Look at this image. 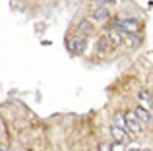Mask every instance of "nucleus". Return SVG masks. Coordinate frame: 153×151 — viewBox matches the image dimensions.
Masks as SVG:
<instances>
[{
    "instance_id": "1",
    "label": "nucleus",
    "mask_w": 153,
    "mask_h": 151,
    "mask_svg": "<svg viewBox=\"0 0 153 151\" xmlns=\"http://www.w3.org/2000/svg\"><path fill=\"white\" fill-rule=\"evenodd\" d=\"M114 29H118L120 33H130L136 35L142 31V23L134 18H124V19H116L114 21Z\"/></svg>"
},
{
    "instance_id": "2",
    "label": "nucleus",
    "mask_w": 153,
    "mask_h": 151,
    "mask_svg": "<svg viewBox=\"0 0 153 151\" xmlns=\"http://www.w3.org/2000/svg\"><path fill=\"white\" fill-rule=\"evenodd\" d=\"M66 49L70 50L72 54H76V56H79V54H83L85 53V49H87V39L85 37H82V35H70V37L66 39Z\"/></svg>"
},
{
    "instance_id": "3",
    "label": "nucleus",
    "mask_w": 153,
    "mask_h": 151,
    "mask_svg": "<svg viewBox=\"0 0 153 151\" xmlns=\"http://www.w3.org/2000/svg\"><path fill=\"white\" fill-rule=\"evenodd\" d=\"M124 120H126V130L132 132V136H140V134L143 132V124L138 120V116H136L132 110L124 113Z\"/></svg>"
},
{
    "instance_id": "4",
    "label": "nucleus",
    "mask_w": 153,
    "mask_h": 151,
    "mask_svg": "<svg viewBox=\"0 0 153 151\" xmlns=\"http://www.w3.org/2000/svg\"><path fill=\"white\" fill-rule=\"evenodd\" d=\"M76 29H78V35H82V37H89L91 33H93V23H91V19H82V21L78 23V27H76Z\"/></svg>"
},
{
    "instance_id": "5",
    "label": "nucleus",
    "mask_w": 153,
    "mask_h": 151,
    "mask_svg": "<svg viewBox=\"0 0 153 151\" xmlns=\"http://www.w3.org/2000/svg\"><path fill=\"white\" fill-rule=\"evenodd\" d=\"M132 113L138 116V120L142 122V124H149V122H151V110L146 109V107H136Z\"/></svg>"
},
{
    "instance_id": "6",
    "label": "nucleus",
    "mask_w": 153,
    "mask_h": 151,
    "mask_svg": "<svg viewBox=\"0 0 153 151\" xmlns=\"http://www.w3.org/2000/svg\"><path fill=\"white\" fill-rule=\"evenodd\" d=\"M107 39H108V45H112V47H120V45L124 43V33H120L118 29H114V27H112V29L108 31Z\"/></svg>"
},
{
    "instance_id": "7",
    "label": "nucleus",
    "mask_w": 153,
    "mask_h": 151,
    "mask_svg": "<svg viewBox=\"0 0 153 151\" xmlns=\"http://www.w3.org/2000/svg\"><path fill=\"white\" fill-rule=\"evenodd\" d=\"M111 134H112V138H114L116 144H126V141L130 140V138H128V132H126V130L116 128L114 124H112V128H111Z\"/></svg>"
},
{
    "instance_id": "8",
    "label": "nucleus",
    "mask_w": 153,
    "mask_h": 151,
    "mask_svg": "<svg viewBox=\"0 0 153 151\" xmlns=\"http://www.w3.org/2000/svg\"><path fill=\"white\" fill-rule=\"evenodd\" d=\"M108 18H111V14L105 6H97L93 10V19H97V21H107Z\"/></svg>"
},
{
    "instance_id": "9",
    "label": "nucleus",
    "mask_w": 153,
    "mask_h": 151,
    "mask_svg": "<svg viewBox=\"0 0 153 151\" xmlns=\"http://www.w3.org/2000/svg\"><path fill=\"white\" fill-rule=\"evenodd\" d=\"M140 99H142L143 103H147L146 109L151 110V91H149V89H142V91H140Z\"/></svg>"
},
{
    "instance_id": "10",
    "label": "nucleus",
    "mask_w": 153,
    "mask_h": 151,
    "mask_svg": "<svg viewBox=\"0 0 153 151\" xmlns=\"http://www.w3.org/2000/svg\"><path fill=\"white\" fill-rule=\"evenodd\" d=\"M114 126H116V128L126 130V120H124V113H116V114H114ZM126 132H128V130H126Z\"/></svg>"
},
{
    "instance_id": "11",
    "label": "nucleus",
    "mask_w": 153,
    "mask_h": 151,
    "mask_svg": "<svg viewBox=\"0 0 153 151\" xmlns=\"http://www.w3.org/2000/svg\"><path fill=\"white\" fill-rule=\"evenodd\" d=\"M97 50H99V53H107V50H108V39H107V37H99V41H97Z\"/></svg>"
},
{
    "instance_id": "12",
    "label": "nucleus",
    "mask_w": 153,
    "mask_h": 151,
    "mask_svg": "<svg viewBox=\"0 0 153 151\" xmlns=\"http://www.w3.org/2000/svg\"><path fill=\"white\" fill-rule=\"evenodd\" d=\"M124 41L128 43V47H138L142 43V37H138V33H136V35H130V37H124Z\"/></svg>"
},
{
    "instance_id": "13",
    "label": "nucleus",
    "mask_w": 153,
    "mask_h": 151,
    "mask_svg": "<svg viewBox=\"0 0 153 151\" xmlns=\"http://www.w3.org/2000/svg\"><path fill=\"white\" fill-rule=\"evenodd\" d=\"M111 149H112V144H108V141H101L97 147V151H111Z\"/></svg>"
},
{
    "instance_id": "14",
    "label": "nucleus",
    "mask_w": 153,
    "mask_h": 151,
    "mask_svg": "<svg viewBox=\"0 0 153 151\" xmlns=\"http://www.w3.org/2000/svg\"><path fill=\"white\" fill-rule=\"evenodd\" d=\"M99 6H108V4H116V0H95Z\"/></svg>"
},
{
    "instance_id": "15",
    "label": "nucleus",
    "mask_w": 153,
    "mask_h": 151,
    "mask_svg": "<svg viewBox=\"0 0 153 151\" xmlns=\"http://www.w3.org/2000/svg\"><path fill=\"white\" fill-rule=\"evenodd\" d=\"M0 151H8V147L6 145H0Z\"/></svg>"
},
{
    "instance_id": "16",
    "label": "nucleus",
    "mask_w": 153,
    "mask_h": 151,
    "mask_svg": "<svg viewBox=\"0 0 153 151\" xmlns=\"http://www.w3.org/2000/svg\"><path fill=\"white\" fill-rule=\"evenodd\" d=\"M143 151H151V147H147V149H143Z\"/></svg>"
}]
</instances>
